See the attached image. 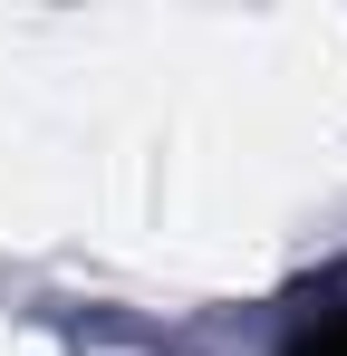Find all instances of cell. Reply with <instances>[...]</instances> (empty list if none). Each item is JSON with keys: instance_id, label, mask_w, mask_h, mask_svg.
<instances>
[{"instance_id": "1", "label": "cell", "mask_w": 347, "mask_h": 356, "mask_svg": "<svg viewBox=\"0 0 347 356\" xmlns=\"http://www.w3.org/2000/svg\"><path fill=\"white\" fill-rule=\"evenodd\" d=\"M280 356H347V270H328L318 289L289 308L280 327Z\"/></svg>"}]
</instances>
